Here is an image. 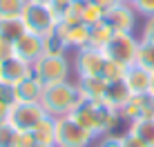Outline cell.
<instances>
[{
    "instance_id": "e0dca14e",
    "label": "cell",
    "mask_w": 154,
    "mask_h": 147,
    "mask_svg": "<svg viewBox=\"0 0 154 147\" xmlns=\"http://www.w3.org/2000/svg\"><path fill=\"white\" fill-rule=\"evenodd\" d=\"M78 87H81L85 100H103L105 92H107V80L100 76H92V78H76Z\"/></svg>"
},
{
    "instance_id": "4fadbf2b",
    "label": "cell",
    "mask_w": 154,
    "mask_h": 147,
    "mask_svg": "<svg viewBox=\"0 0 154 147\" xmlns=\"http://www.w3.org/2000/svg\"><path fill=\"white\" fill-rule=\"evenodd\" d=\"M123 82L125 87L130 89L132 96H136V94H147L150 92V85H152V71H147L145 67L141 65H130L125 69V76H123Z\"/></svg>"
},
{
    "instance_id": "f1b7e54d",
    "label": "cell",
    "mask_w": 154,
    "mask_h": 147,
    "mask_svg": "<svg viewBox=\"0 0 154 147\" xmlns=\"http://www.w3.org/2000/svg\"><path fill=\"white\" fill-rule=\"evenodd\" d=\"M14 140H16V129L7 120L0 123V147H14Z\"/></svg>"
},
{
    "instance_id": "7402d4cb",
    "label": "cell",
    "mask_w": 154,
    "mask_h": 147,
    "mask_svg": "<svg viewBox=\"0 0 154 147\" xmlns=\"http://www.w3.org/2000/svg\"><path fill=\"white\" fill-rule=\"evenodd\" d=\"M112 36H114L112 27L103 20V22L89 27V47H94V49H103V47L109 43V38H112Z\"/></svg>"
},
{
    "instance_id": "d590c367",
    "label": "cell",
    "mask_w": 154,
    "mask_h": 147,
    "mask_svg": "<svg viewBox=\"0 0 154 147\" xmlns=\"http://www.w3.org/2000/svg\"><path fill=\"white\" fill-rule=\"evenodd\" d=\"M94 2H96L98 7H103L105 11H107V9H112V7H116V4H121L123 0H94Z\"/></svg>"
},
{
    "instance_id": "e575fe53",
    "label": "cell",
    "mask_w": 154,
    "mask_h": 147,
    "mask_svg": "<svg viewBox=\"0 0 154 147\" xmlns=\"http://www.w3.org/2000/svg\"><path fill=\"white\" fill-rule=\"evenodd\" d=\"M123 140H125V147H147L145 143H141L139 138H134V136H130L125 132H123Z\"/></svg>"
},
{
    "instance_id": "ab89813d",
    "label": "cell",
    "mask_w": 154,
    "mask_h": 147,
    "mask_svg": "<svg viewBox=\"0 0 154 147\" xmlns=\"http://www.w3.org/2000/svg\"><path fill=\"white\" fill-rule=\"evenodd\" d=\"M42 2H49V0H42Z\"/></svg>"
},
{
    "instance_id": "5b68a950",
    "label": "cell",
    "mask_w": 154,
    "mask_h": 147,
    "mask_svg": "<svg viewBox=\"0 0 154 147\" xmlns=\"http://www.w3.org/2000/svg\"><path fill=\"white\" fill-rule=\"evenodd\" d=\"M96 136L83 125H78L72 116L56 118V147H92Z\"/></svg>"
},
{
    "instance_id": "7c38bea8",
    "label": "cell",
    "mask_w": 154,
    "mask_h": 147,
    "mask_svg": "<svg viewBox=\"0 0 154 147\" xmlns=\"http://www.w3.org/2000/svg\"><path fill=\"white\" fill-rule=\"evenodd\" d=\"M14 56H18L20 60L34 65V62L42 56V36L25 31V34L14 43Z\"/></svg>"
},
{
    "instance_id": "f546056e",
    "label": "cell",
    "mask_w": 154,
    "mask_h": 147,
    "mask_svg": "<svg viewBox=\"0 0 154 147\" xmlns=\"http://www.w3.org/2000/svg\"><path fill=\"white\" fill-rule=\"evenodd\" d=\"M96 147H125L123 134H107V136H100L96 138Z\"/></svg>"
},
{
    "instance_id": "8992f818",
    "label": "cell",
    "mask_w": 154,
    "mask_h": 147,
    "mask_svg": "<svg viewBox=\"0 0 154 147\" xmlns=\"http://www.w3.org/2000/svg\"><path fill=\"white\" fill-rule=\"evenodd\" d=\"M139 36L134 34H114L109 38V43L103 47V54L107 56L109 60L119 62L123 67H130L136 62V51H139Z\"/></svg>"
},
{
    "instance_id": "3957f363",
    "label": "cell",
    "mask_w": 154,
    "mask_h": 147,
    "mask_svg": "<svg viewBox=\"0 0 154 147\" xmlns=\"http://www.w3.org/2000/svg\"><path fill=\"white\" fill-rule=\"evenodd\" d=\"M25 29L29 34L36 36H47L51 31H56L58 22H60V14L51 7L49 2H42V0H27L23 14H20Z\"/></svg>"
},
{
    "instance_id": "7a4b0ae2",
    "label": "cell",
    "mask_w": 154,
    "mask_h": 147,
    "mask_svg": "<svg viewBox=\"0 0 154 147\" xmlns=\"http://www.w3.org/2000/svg\"><path fill=\"white\" fill-rule=\"evenodd\" d=\"M81 103H85V96L76 80H65V82H58V85L45 87V94H42V100H40L42 109L54 118L69 116Z\"/></svg>"
},
{
    "instance_id": "ac0fdd59",
    "label": "cell",
    "mask_w": 154,
    "mask_h": 147,
    "mask_svg": "<svg viewBox=\"0 0 154 147\" xmlns=\"http://www.w3.org/2000/svg\"><path fill=\"white\" fill-rule=\"evenodd\" d=\"M130 96H132V94H130V89L125 87L123 80L107 82V92H105L103 103H107L109 107H114V109H121L127 100H130Z\"/></svg>"
},
{
    "instance_id": "5bb4252c",
    "label": "cell",
    "mask_w": 154,
    "mask_h": 147,
    "mask_svg": "<svg viewBox=\"0 0 154 147\" xmlns=\"http://www.w3.org/2000/svg\"><path fill=\"white\" fill-rule=\"evenodd\" d=\"M56 31L65 38L72 51H78L83 47H89V25L85 22H74V25H58Z\"/></svg>"
},
{
    "instance_id": "4dcf8cb0",
    "label": "cell",
    "mask_w": 154,
    "mask_h": 147,
    "mask_svg": "<svg viewBox=\"0 0 154 147\" xmlns=\"http://www.w3.org/2000/svg\"><path fill=\"white\" fill-rule=\"evenodd\" d=\"M132 7H134V11L139 14L141 18H150V16H154V0H134Z\"/></svg>"
},
{
    "instance_id": "30bf717a",
    "label": "cell",
    "mask_w": 154,
    "mask_h": 147,
    "mask_svg": "<svg viewBox=\"0 0 154 147\" xmlns=\"http://www.w3.org/2000/svg\"><path fill=\"white\" fill-rule=\"evenodd\" d=\"M119 114L125 125L132 123V120H139V118H152L154 116V96L150 92L130 96V100L119 109Z\"/></svg>"
},
{
    "instance_id": "52a82bcc",
    "label": "cell",
    "mask_w": 154,
    "mask_h": 147,
    "mask_svg": "<svg viewBox=\"0 0 154 147\" xmlns=\"http://www.w3.org/2000/svg\"><path fill=\"white\" fill-rule=\"evenodd\" d=\"M47 116L40 103H16L9 112L7 123L11 125L16 132H34L36 125Z\"/></svg>"
},
{
    "instance_id": "8fae6325",
    "label": "cell",
    "mask_w": 154,
    "mask_h": 147,
    "mask_svg": "<svg viewBox=\"0 0 154 147\" xmlns=\"http://www.w3.org/2000/svg\"><path fill=\"white\" fill-rule=\"evenodd\" d=\"M34 69H31L29 62L20 60L18 56H9V58L0 60V82L5 85H11L16 87L18 82H23L25 78H29Z\"/></svg>"
},
{
    "instance_id": "1f68e13d",
    "label": "cell",
    "mask_w": 154,
    "mask_h": 147,
    "mask_svg": "<svg viewBox=\"0 0 154 147\" xmlns=\"http://www.w3.org/2000/svg\"><path fill=\"white\" fill-rule=\"evenodd\" d=\"M139 40H143V43H154V16H150V18L143 20Z\"/></svg>"
},
{
    "instance_id": "603a6c76",
    "label": "cell",
    "mask_w": 154,
    "mask_h": 147,
    "mask_svg": "<svg viewBox=\"0 0 154 147\" xmlns=\"http://www.w3.org/2000/svg\"><path fill=\"white\" fill-rule=\"evenodd\" d=\"M16 103H18L16 100V89L11 85L0 82V123H5L9 118V112H11V107Z\"/></svg>"
},
{
    "instance_id": "6da1fadb",
    "label": "cell",
    "mask_w": 154,
    "mask_h": 147,
    "mask_svg": "<svg viewBox=\"0 0 154 147\" xmlns=\"http://www.w3.org/2000/svg\"><path fill=\"white\" fill-rule=\"evenodd\" d=\"M69 116L76 120L78 125H83L85 129H89L96 138L114 134V129L123 123L119 109L109 107V105L103 103V100H85L74 109Z\"/></svg>"
},
{
    "instance_id": "74e56055",
    "label": "cell",
    "mask_w": 154,
    "mask_h": 147,
    "mask_svg": "<svg viewBox=\"0 0 154 147\" xmlns=\"http://www.w3.org/2000/svg\"><path fill=\"white\" fill-rule=\"evenodd\" d=\"M150 94L154 96V74H152V85H150Z\"/></svg>"
},
{
    "instance_id": "8d00e7d4",
    "label": "cell",
    "mask_w": 154,
    "mask_h": 147,
    "mask_svg": "<svg viewBox=\"0 0 154 147\" xmlns=\"http://www.w3.org/2000/svg\"><path fill=\"white\" fill-rule=\"evenodd\" d=\"M34 147H56V145H45V143H36Z\"/></svg>"
},
{
    "instance_id": "f35d334b",
    "label": "cell",
    "mask_w": 154,
    "mask_h": 147,
    "mask_svg": "<svg viewBox=\"0 0 154 147\" xmlns=\"http://www.w3.org/2000/svg\"><path fill=\"white\" fill-rule=\"evenodd\" d=\"M123 2H127V4H132V2H134V0H123Z\"/></svg>"
},
{
    "instance_id": "836d02e7",
    "label": "cell",
    "mask_w": 154,
    "mask_h": 147,
    "mask_svg": "<svg viewBox=\"0 0 154 147\" xmlns=\"http://www.w3.org/2000/svg\"><path fill=\"white\" fill-rule=\"evenodd\" d=\"M72 2H74V0H49V4H51L54 9H56L58 14H63V11H65V9L69 7Z\"/></svg>"
},
{
    "instance_id": "44dd1931",
    "label": "cell",
    "mask_w": 154,
    "mask_h": 147,
    "mask_svg": "<svg viewBox=\"0 0 154 147\" xmlns=\"http://www.w3.org/2000/svg\"><path fill=\"white\" fill-rule=\"evenodd\" d=\"M25 25L20 18H0V38L7 40V43H16L20 36L25 34Z\"/></svg>"
},
{
    "instance_id": "4316f807",
    "label": "cell",
    "mask_w": 154,
    "mask_h": 147,
    "mask_svg": "<svg viewBox=\"0 0 154 147\" xmlns=\"http://www.w3.org/2000/svg\"><path fill=\"white\" fill-rule=\"evenodd\" d=\"M107 58V56H105ZM125 69L127 67L123 65H119V62H114V60H105V65H103V71H100V78H105L107 82H116V80H123V76H125Z\"/></svg>"
},
{
    "instance_id": "83f0119b",
    "label": "cell",
    "mask_w": 154,
    "mask_h": 147,
    "mask_svg": "<svg viewBox=\"0 0 154 147\" xmlns=\"http://www.w3.org/2000/svg\"><path fill=\"white\" fill-rule=\"evenodd\" d=\"M27 0H0V18H20Z\"/></svg>"
},
{
    "instance_id": "d4e9b609",
    "label": "cell",
    "mask_w": 154,
    "mask_h": 147,
    "mask_svg": "<svg viewBox=\"0 0 154 147\" xmlns=\"http://www.w3.org/2000/svg\"><path fill=\"white\" fill-rule=\"evenodd\" d=\"M136 65L145 67L147 71L154 74V43H139V51H136Z\"/></svg>"
},
{
    "instance_id": "9c48e42d",
    "label": "cell",
    "mask_w": 154,
    "mask_h": 147,
    "mask_svg": "<svg viewBox=\"0 0 154 147\" xmlns=\"http://www.w3.org/2000/svg\"><path fill=\"white\" fill-rule=\"evenodd\" d=\"M105 22L112 27L114 34H134L136 22H139V14L134 11L132 4L121 2L105 11Z\"/></svg>"
},
{
    "instance_id": "9a60e30c",
    "label": "cell",
    "mask_w": 154,
    "mask_h": 147,
    "mask_svg": "<svg viewBox=\"0 0 154 147\" xmlns=\"http://www.w3.org/2000/svg\"><path fill=\"white\" fill-rule=\"evenodd\" d=\"M16 89V100L18 103H40L42 94H45V85L31 74L29 78H25L23 82L14 87Z\"/></svg>"
},
{
    "instance_id": "d6a6232c",
    "label": "cell",
    "mask_w": 154,
    "mask_h": 147,
    "mask_svg": "<svg viewBox=\"0 0 154 147\" xmlns=\"http://www.w3.org/2000/svg\"><path fill=\"white\" fill-rule=\"evenodd\" d=\"M34 145H36L34 132H16L14 147H34Z\"/></svg>"
},
{
    "instance_id": "ffe728a7",
    "label": "cell",
    "mask_w": 154,
    "mask_h": 147,
    "mask_svg": "<svg viewBox=\"0 0 154 147\" xmlns=\"http://www.w3.org/2000/svg\"><path fill=\"white\" fill-rule=\"evenodd\" d=\"M34 138L36 143H45V145H56V118L47 114L45 118L36 125L34 129Z\"/></svg>"
},
{
    "instance_id": "d6986e66",
    "label": "cell",
    "mask_w": 154,
    "mask_h": 147,
    "mask_svg": "<svg viewBox=\"0 0 154 147\" xmlns=\"http://www.w3.org/2000/svg\"><path fill=\"white\" fill-rule=\"evenodd\" d=\"M69 45L65 43V38H63L58 31H51V34L42 36V54L47 56H67L69 54Z\"/></svg>"
},
{
    "instance_id": "cb8c5ba5",
    "label": "cell",
    "mask_w": 154,
    "mask_h": 147,
    "mask_svg": "<svg viewBox=\"0 0 154 147\" xmlns=\"http://www.w3.org/2000/svg\"><path fill=\"white\" fill-rule=\"evenodd\" d=\"M105 20V9L98 7L94 0H85V7H83V22L94 27V25L103 22Z\"/></svg>"
},
{
    "instance_id": "277c9868",
    "label": "cell",
    "mask_w": 154,
    "mask_h": 147,
    "mask_svg": "<svg viewBox=\"0 0 154 147\" xmlns=\"http://www.w3.org/2000/svg\"><path fill=\"white\" fill-rule=\"evenodd\" d=\"M31 69H34V76L38 78L45 87L49 85H58V82H65L69 80L74 67L67 56H47L42 54L38 60L31 65Z\"/></svg>"
},
{
    "instance_id": "2e32d148",
    "label": "cell",
    "mask_w": 154,
    "mask_h": 147,
    "mask_svg": "<svg viewBox=\"0 0 154 147\" xmlns=\"http://www.w3.org/2000/svg\"><path fill=\"white\" fill-rule=\"evenodd\" d=\"M125 134L139 138L141 143H145L147 147H154V116L152 118H139V120L127 123Z\"/></svg>"
},
{
    "instance_id": "484cf974",
    "label": "cell",
    "mask_w": 154,
    "mask_h": 147,
    "mask_svg": "<svg viewBox=\"0 0 154 147\" xmlns=\"http://www.w3.org/2000/svg\"><path fill=\"white\" fill-rule=\"evenodd\" d=\"M83 7H85V0H74L69 7L60 14V22H63V25L83 22ZM60 22H58V25H60Z\"/></svg>"
},
{
    "instance_id": "ba28073f",
    "label": "cell",
    "mask_w": 154,
    "mask_h": 147,
    "mask_svg": "<svg viewBox=\"0 0 154 147\" xmlns=\"http://www.w3.org/2000/svg\"><path fill=\"white\" fill-rule=\"evenodd\" d=\"M105 54L100 49H94V47H83V49L74 51V74L76 78H92V76H100L105 65Z\"/></svg>"
}]
</instances>
